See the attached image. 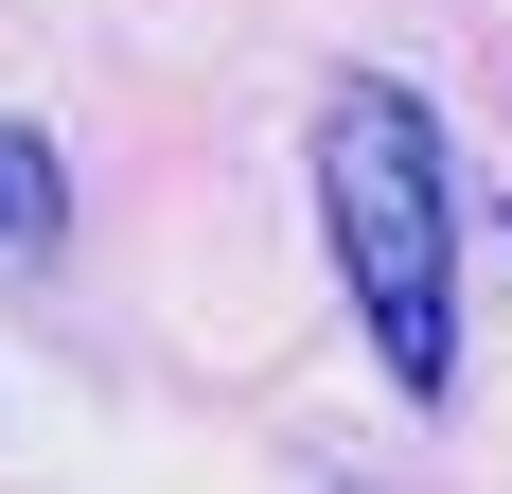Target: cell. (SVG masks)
<instances>
[{
	"mask_svg": "<svg viewBox=\"0 0 512 494\" xmlns=\"http://www.w3.org/2000/svg\"><path fill=\"white\" fill-rule=\"evenodd\" d=\"M318 230H336V283L371 318V371L407 406H442L460 389V159H442L424 89L336 71V106H318Z\"/></svg>",
	"mask_w": 512,
	"mask_h": 494,
	"instance_id": "1",
	"label": "cell"
},
{
	"mask_svg": "<svg viewBox=\"0 0 512 494\" xmlns=\"http://www.w3.org/2000/svg\"><path fill=\"white\" fill-rule=\"evenodd\" d=\"M53 247H71V177L36 124H0V265H53Z\"/></svg>",
	"mask_w": 512,
	"mask_h": 494,
	"instance_id": "2",
	"label": "cell"
}]
</instances>
